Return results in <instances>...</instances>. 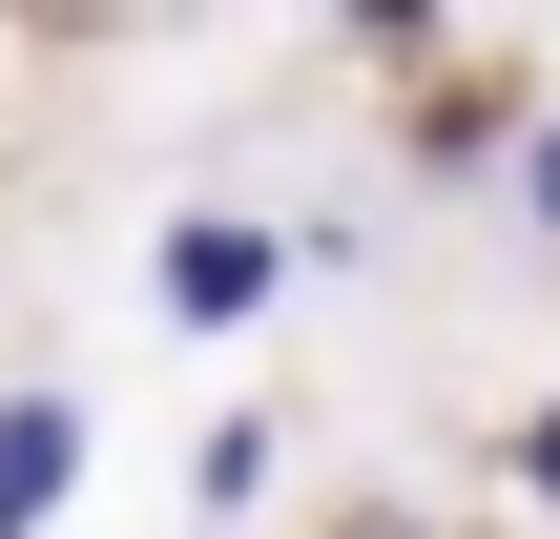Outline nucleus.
Masks as SVG:
<instances>
[{"instance_id": "obj_1", "label": "nucleus", "mask_w": 560, "mask_h": 539, "mask_svg": "<svg viewBox=\"0 0 560 539\" xmlns=\"http://www.w3.org/2000/svg\"><path fill=\"white\" fill-rule=\"evenodd\" d=\"M291 270H312V249H291L270 208H166V229H145V312H166V332H270Z\"/></svg>"}, {"instance_id": "obj_2", "label": "nucleus", "mask_w": 560, "mask_h": 539, "mask_svg": "<svg viewBox=\"0 0 560 539\" xmlns=\"http://www.w3.org/2000/svg\"><path fill=\"white\" fill-rule=\"evenodd\" d=\"M62 478H83V395H0V539L62 519Z\"/></svg>"}, {"instance_id": "obj_3", "label": "nucleus", "mask_w": 560, "mask_h": 539, "mask_svg": "<svg viewBox=\"0 0 560 539\" xmlns=\"http://www.w3.org/2000/svg\"><path fill=\"white\" fill-rule=\"evenodd\" d=\"M270 457H291V436H270V415H229V436L187 457V499H208V519H249V499H270Z\"/></svg>"}, {"instance_id": "obj_4", "label": "nucleus", "mask_w": 560, "mask_h": 539, "mask_svg": "<svg viewBox=\"0 0 560 539\" xmlns=\"http://www.w3.org/2000/svg\"><path fill=\"white\" fill-rule=\"evenodd\" d=\"M499 478H520V499H540V519H560V395H540V415H520V436H499Z\"/></svg>"}, {"instance_id": "obj_5", "label": "nucleus", "mask_w": 560, "mask_h": 539, "mask_svg": "<svg viewBox=\"0 0 560 539\" xmlns=\"http://www.w3.org/2000/svg\"><path fill=\"white\" fill-rule=\"evenodd\" d=\"M520 208H540V249H560V125H520Z\"/></svg>"}]
</instances>
